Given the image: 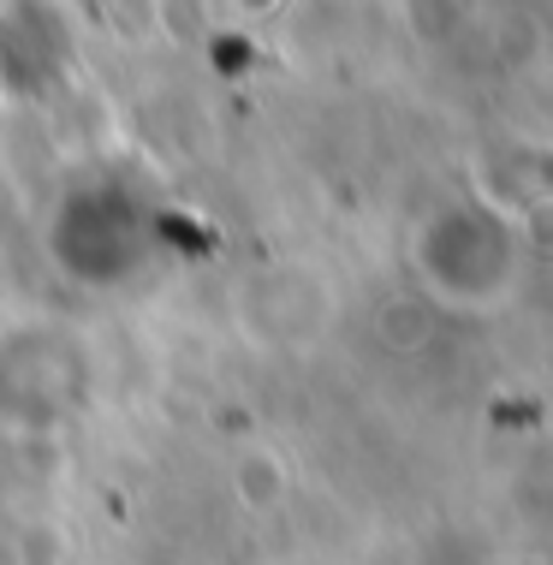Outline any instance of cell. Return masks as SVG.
Instances as JSON below:
<instances>
[{
  "label": "cell",
  "mask_w": 553,
  "mask_h": 565,
  "mask_svg": "<svg viewBox=\"0 0 553 565\" xmlns=\"http://www.w3.org/2000/svg\"><path fill=\"white\" fill-rule=\"evenodd\" d=\"M411 268L440 310L482 316L512 298L518 274H524V244H518V226L506 209H494L488 196H465L417 226Z\"/></svg>",
  "instance_id": "cell-1"
},
{
  "label": "cell",
  "mask_w": 553,
  "mask_h": 565,
  "mask_svg": "<svg viewBox=\"0 0 553 565\" xmlns=\"http://www.w3.org/2000/svg\"><path fill=\"white\" fill-rule=\"evenodd\" d=\"M244 333L274 351H310L333 328V286L310 263H268L238 292Z\"/></svg>",
  "instance_id": "cell-2"
},
{
  "label": "cell",
  "mask_w": 553,
  "mask_h": 565,
  "mask_svg": "<svg viewBox=\"0 0 553 565\" xmlns=\"http://www.w3.org/2000/svg\"><path fill=\"white\" fill-rule=\"evenodd\" d=\"M78 351L54 333H19L0 345V411L30 423H60L78 399Z\"/></svg>",
  "instance_id": "cell-3"
}]
</instances>
